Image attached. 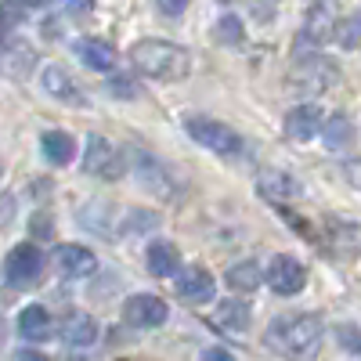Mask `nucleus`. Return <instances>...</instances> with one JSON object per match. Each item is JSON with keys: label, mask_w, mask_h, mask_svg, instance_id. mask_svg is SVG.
I'll return each instance as SVG.
<instances>
[{"label": "nucleus", "mask_w": 361, "mask_h": 361, "mask_svg": "<svg viewBox=\"0 0 361 361\" xmlns=\"http://www.w3.org/2000/svg\"><path fill=\"white\" fill-rule=\"evenodd\" d=\"M130 62L141 76H152V80H185L192 69V58L185 47H177L170 40H137L130 47Z\"/></svg>", "instance_id": "nucleus-1"}, {"label": "nucleus", "mask_w": 361, "mask_h": 361, "mask_svg": "<svg viewBox=\"0 0 361 361\" xmlns=\"http://www.w3.org/2000/svg\"><path fill=\"white\" fill-rule=\"evenodd\" d=\"M318 343H322L318 314H279L267 325V347L282 354H311Z\"/></svg>", "instance_id": "nucleus-2"}, {"label": "nucleus", "mask_w": 361, "mask_h": 361, "mask_svg": "<svg viewBox=\"0 0 361 361\" xmlns=\"http://www.w3.org/2000/svg\"><path fill=\"white\" fill-rule=\"evenodd\" d=\"M185 130L206 145L209 152H217V156H238L243 152V137H238L228 123H217V119H206V116H188L185 119Z\"/></svg>", "instance_id": "nucleus-3"}, {"label": "nucleus", "mask_w": 361, "mask_h": 361, "mask_svg": "<svg viewBox=\"0 0 361 361\" xmlns=\"http://www.w3.org/2000/svg\"><path fill=\"white\" fill-rule=\"evenodd\" d=\"M40 271H44V253H40L33 243L15 246V250L8 253V260H4V279H8V286H15V289L37 286Z\"/></svg>", "instance_id": "nucleus-4"}, {"label": "nucleus", "mask_w": 361, "mask_h": 361, "mask_svg": "<svg viewBox=\"0 0 361 361\" xmlns=\"http://www.w3.org/2000/svg\"><path fill=\"white\" fill-rule=\"evenodd\" d=\"M166 318H170L166 300H159L152 293H137L123 304V322L134 325V329H159Z\"/></svg>", "instance_id": "nucleus-5"}, {"label": "nucleus", "mask_w": 361, "mask_h": 361, "mask_svg": "<svg viewBox=\"0 0 361 361\" xmlns=\"http://www.w3.org/2000/svg\"><path fill=\"white\" fill-rule=\"evenodd\" d=\"M83 170L94 173V177H119L123 173V156L102 137V134H90L87 137V159H83Z\"/></svg>", "instance_id": "nucleus-6"}, {"label": "nucleus", "mask_w": 361, "mask_h": 361, "mask_svg": "<svg viewBox=\"0 0 361 361\" xmlns=\"http://www.w3.org/2000/svg\"><path fill=\"white\" fill-rule=\"evenodd\" d=\"M304 282H307V271H304L300 260H293V257H275V260H271L267 286L275 289L279 296H296L300 289H304Z\"/></svg>", "instance_id": "nucleus-7"}, {"label": "nucleus", "mask_w": 361, "mask_h": 361, "mask_svg": "<svg viewBox=\"0 0 361 361\" xmlns=\"http://www.w3.org/2000/svg\"><path fill=\"white\" fill-rule=\"evenodd\" d=\"M214 275H209L206 267L192 264V267H180L177 271V296L180 300H192V304H206V300H214Z\"/></svg>", "instance_id": "nucleus-8"}, {"label": "nucleus", "mask_w": 361, "mask_h": 361, "mask_svg": "<svg viewBox=\"0 0 361 361\" xmlns=\"http://www.w3.org/2000/svg\"><path fill=\"white\" fill-rule=\"evenodd\" d=\"M40 83H44V90L54 98V102H66V105H87V94L73 83V76L62 69V66H44V73H40Z\"/></svg>", "instance_id": "nucleus-9"}, {"label": "nucleus", "mask_w": 361, "mask_h": 361, "mask_svg": "<svg viewBox=\"0 0 361 361\" xmlns=\"http://www.w3.org/2000/svg\"><path fill=\"white\" fill-rule=\"evenodd\" d=\"M336 76H340V69H336L333 62H329V58L311 54V58H304V69H296L293 87H304V90H325V87H333V83H336Z\"/></svg>", "instance_id": "nucleus-10"}, {"label": "nucleus", "mask_w": 361, "mask_h": 361, "mask_svg": "<svg viewBox=\"0 0 361 361\" xmlns=\"http://www.w3.org/2000/svg\"><path fill=\"white\" fill-rule=\"evenodd\" d=\"M286 134L293 141H311L314 134H322V109L318 105H296L286 116Z\"/></svg>", "instance_id": "nucleus-11"}, {"label": "nucleus", "mask_w": 361, "mask_h": 361, "mask_svg": "<svg viewBox=\"0 0 361 361\" xmlns=\"http://www.w3.org/2000/svg\"><path fill=\"white\" fill-rule=\"evenodd\" d=\"M58 267H62L66 279H87L98 271V260L87 246H62L58 250Z\"/></svg>", "instance_id": "nucleus-12"}, {"label": "nucleus", "mask_w": 361, "mask_h": 361, "mask_svg": "<svg viewBox=\"0 0 361 361\" xmlns=\"http://www.w3.org/2000/svg\"><path fill=\"white\" fill-rule=\"evenodd\" d=\"M148 271H152L156 279H170L180 271V257H177V246L166 243V238H156L152 246H148Z\"/></svg>", "instance_id": "nucleus-13"}, {"label": "nucleus", "mask_w": 361, "mask_h": 361, "mask_svg": "<svg viewBox=\"0 0 361 361\" xmlns=\"http://www.w3.org/2000/svg\"><path fill=\"white\" fill-rule=\"evenodd\" d=\"M62 340L73 343V347L94 343V340H98V322L90 318V314H80V311L66 314V322H62Z\"/></svg>", "instance_id": "nucleus-14"}, {"label": "nucleus", "mask_w": 361, "mask_h": 361, "mask_svg": "<svg viewBox=\"0 0 361 361\" xmlns=\"http://www.w3.org/2000/svg\"><path fill=\"white\" fill-rule=\"evenodd\" d=\"M329 243L343 257H357L361 253V224L354 221H329Z\"/></svg>", "instance_id": "nucleus-15"}, {"label": "nucleus", "mask_w": 361, "mask_h": 361, "mask_svg": "<svg viewBox=\"0 0 361 361\" xmlns=\"http://www.w3.org/2000/svg\"><path fill=\"white\" fill-rule=\"evenodd\" d=\"M80 58H83V66L87 69H94V73H109L112 66H116V51H112V44H105V40H98V37H87V40H80Z\"/></svg>", "instance_id": "nucleus-16"}, {"label": "nucleus", "mask_w": 361, "mask_h": 361, "mask_svg": "<svg viewBox=\"0 0 361 361\" xmlns=\"http://www.w3.org/2000/svg\"><path fill=\"white\" fill-rule=\"evenodd\" d=\"M18 333L25 340H47L51 336V314L44 304H29L22 314H18Z\"/></svg>", "instance_id": "nucleus-17"}, {"label": "nucleus", "mask_w": 361, "mask_h": 361, "mask_svg": "<svg viewBox=\"0 0 361 361\" xmlns=\"http://www.w3.org/2000/svg\"><path fill=\"white\" fill-rule=\"evenodd\" d=\"M214 322H217L221 329H228V333H246L250 307L243 304V300H221V304L214 307Z\"/></svg>", "instance_id": "nucleus-18"}, {"label": "nucleus", "mask_w": 361, "mask_h": 361, "mask_svg": "<svg viewBox=\"0 0 361 361\" xmlns=\"http://www.w3.org/2000/svg\"><path fill=\"white\" fill-rule=\"evenodd\" d=\"M257 185H260V192L267 199H293V195H300V185L293 177H286L282 170H264Z\"/></svg>", "instance_id": "nucleus-19"}, {"label": "nucleus", "mask_w": 361, "mask_h": 361, "mask_svg": "<svg viewBox=\"0 0 361 361\" xmlns=\"http://www.w3.org/2000/svg\"><path fill=\"white\" fill-rule=\"evenodd\" d=\"M228 289L231 293H253L260 286V267L253 260H243V264H231L228 267V275H224Z\"/></svg>", "instance_id": "nucleus-20"}, {"label": "nucleus", "mask_w": 361, "mask_h": 361, "mask_svg": "<svg viewBox=\"0 0 361 361\" xmlns=\"http://www.w3.org/2000/svg\"><path fill=\"white\" fill-rule=\"evenodd\" d=\"M40 148H44V156H47L54 166H62V163L73 159V137L62 134V130H47V134L40 137Z\"/></svg>", "instance_id": "nucleus-21"}, {"label": "nucleus", "mask_w": 361, "mask_h": 361, "mask_svg": "<svg viewBox=\"0 0 361 361\" xmlns=\"http://www.w3.org/2000/svg\"><path fill=\"white\" fill-rule=\"evenodd\" d=\"M354 141V127H350V119L347 116H333L325 123V145L333 148V152H340V148H347Z\"/></svg>", "instance_id": "nucleus-22"}, {"label": "nucleus", "mask_w": 361, "mask_h": 361, "mask_svg": "<svg viewBox=\"0 0 361 361\" xmlns=\"http://www.w3.org/2000/svg\"><path fill=\"white\" fill-rule=\"evenodd\" d=\"M214 37H217V44H224V47H243L246 29H243V22H238L235 15H224V18L217 22V29H214Z\"/></svg>", "instance_id": "nucleus-23"}, {"label": "nucleus", "mask_w": 361, "mask_h": 361, "mask_svg": "<svg viewBox=\"0 0 361 361\" xmlns=\"http://www.w3.org/2000/svg\"><path fill=\"white\" fill-rule=\"evenodd\" d=\"M336 40L343 47H357V40H361V18H343L336 25Z\"/></svg>", "instance_id": "nucleus-24"}, {"label": "nucleus", "mask_w": 361, "mask_h": 361, "mask_svg": "<svg viewBox=\"0 0 361 361\" xmlns=\"http://www.w3.org/2000/svg\"><path fill=\"white\" fill-rule=\"evenodd\" d=\"M11 221H15V195L0 192V231H4Z\"/></svg>", "instance_id": "nucleus-25"}, {"label": "nucleus", "mask_w": 361, "mask_h": 361, "mask_svg": "<svg viewBox=\"0 0 361 361\" xmlns=\"http://www.w3.org/2000/svg\"><path fill=\"white\" fill-rule=\"evenodd\" d=\"M29 231H33V238H51L54 224H51V217H47V214H37L33 221H29Z\"/></svg>", "instance_id": "nucleus-26"}, {"label": "nucleus", "mask_w": 361, "mask_h": 361, "mask_svg": "<svg viewBox=\"0 0 361 361\" xmlns=\"http://www.w3.org/2000/svg\"><path fill=\"white\" fill-rule=\"evenodd\" d=\"M156 4H159V11H163L166 18H177L180 11L188 8V0H156Z\"/></svg>", "instance_id": "nucleus-27"}, {"label": "nucleus", "mask_w": 361, "mask_h": 361, "mask_svg": "<svg viewBox=\"0 0 361 361\" xmlns=\"http://www.w3.org/2000/svg\"><path fill=\"white\" fill-rule=\"evenodd\" d=\"M343 343H347L350 350H361V340H357V333H354V329H350V325L343 329Z\"/></svg>", "instance_id": "nucleus-28"}, {"label": "nucleus", "mask_w": 361, "mask_h": 361, "mask_svg": "<svg viewBox=\"0 0 361 361\" xmlns=\"http://www.w3.org/2000/svg\"><path fill=\"white\" fill-rule=\"evenodd\" d=\"M66 4H69L73 11H87L90 4H94V0H66Z\"/></svg>", "instance_id": "nucleus-29"}, {"label": "nucleus", "mask_w": 361, "mask_h": 361, "mask_svg": "<svg viewBox=\"0 0 361 361\" xmlns=\"http://www.w3.org/2000/svg\"><path fill=\"white\" fill-rule=\"evenodd\" d=\"M4 40H8V18L0 15V47H4Z\"/></svg>", "instance_id": "nucleus-30"}, {"label": "nucleus", "mask_w": 361, "mask_h": 361, "mask_svg": "<svg viewBox=\"0 0 361 361\" xmlns=\"http://www.w3.org/2000/svg\"><path fill=\"white\" fill-rule=\"evenodd\" d=\"M206 357H228V350H224V347H209Z\"/></svg>", "instance_id": "nucleus-31"}, {"label": "nucleus", "mask_w": 361, "mask_h": 361, "mask_svg": "<svg viewBox=\"0 0 361 361\" xmlns=\"http://www.w3.org/2000/svg\"><path fill=\"white\" fill-rule=\"evenodd\" d=\"M25 4H33V8H40V4H51V0H25Z\"/></svg>", "instance_id": "nucleus-32"}, {"label": "nucleus", "mask_w": 361, "mask_h": 361, "mask_svg": "<svg viewBox=\"0 0 361 361\" xmlns=\"http://www.w3.org/2000/svg\"><path fill=\"white\" fill-rule=\"evenodd\" d=\"M0 336H4V322H0Z\"/></svg>", "instance_id": "nucleus-33"}, {"label": "nucleus", "mask_w": 361, "mask_h": 361, "mask_svg": "<svg viewBox=\"0 0 361 361\" xmlns=\"http://www.w3.org/2000/svg\"><path fill=\"white\" fill-rule=\"evenodd\" d=\"M221 4H231V0H221Z\"/></svg>", "instance_id": "nucleus-34"}, {"label": "nucleus", "mask_w": 361, "mask_h": 361, "mask_svg": "<svg viewBox=\"0 0 361 361\" xmlns=\"http://www.w3.org/2000/svg\"><path fill=\"white\" fill-rule=\"evenodd\" d=\"M0 173H4V163H0Z\"/></svg>", "instance_id": "nucleus-35"}]
</instances>
